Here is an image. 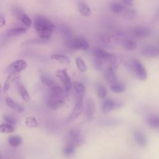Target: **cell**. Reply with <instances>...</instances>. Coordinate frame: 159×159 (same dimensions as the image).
<instances>
[{
	"label": "cell",
	"instance_id": "obj_9",
	"mask_svg": "<svg viewBox=\"0 0 159 159\" xmlns=\"http://www.w3.org/2000/svg\"><path fill=\"white\" fill-rule=\"evenodd\" d=\"M13 16L19 20L27 27H30L32 24L30 18L20 8H16L12 11Z\"/></svg>",
	"mask_w": 159,
	"mask_h": 159
},
{
	"label": "cell",
	"instance_id": "obj_28",
	"mask_svg": "<svg viewBox=\"0 0 159 159\" xmlns=\"http://www.w3.org/2000/svg\"><path fill=\"white\" fill-rule=\"evenodd\" d=\"M76 146L71 143H68L63 148L62 150V152L64 155L69 157L72 155H73L75 153L76 150Z\"/></svg>",
	"mask_w": 159,
	"mask_h": 159
},
{
	"label": "cell",
	"instance_id": "obj_7",
	"mask_svg": "<svg viewBox=\"0 0 159 159\" xmlns=\"http://www.w3.org/2000/svg\"><path fill=\"white\" fill-rule=\"evenodd\" d=\"M27 66V62L24 60H17L11 63L6 69V72L11 73L13 72L20 73L25 70Z\"/></svg>",
	"mask_w": 159,
	"mask_h": 159
},
{
	"label": "cell",
	"instance_id": "obj_6",
	"mask_svg": "<svg viewBox=\"0 0 159 159\" xmlns=\"http://www.w3.org/2000/svg\"><path fill=\"white\" fill-rule=\"evenodd\" d=\"M55 76L63 83L65 91L68 92L71 87V81L66 71L65 70H58L55 73Z\"/></svg>",
	"mask_w": 159,
	"mask_h": 159
},
{
	"label": "cell",
	"instance_id": "obj_18",
	"mask_svg": "<svg viewBox=\"0 0 159 159\" xmlns=\"http://www.w3.org/2000/svg\"><path fill=\"white\" fill-rule=\"evenodd\" d=\"M5 101H6V103L7 105V106H9L10 108H11L12 109H13L18 112L21 113L24 111V107L22 106H20L19 104L16 102L10 97H6Z\"/></svg>",
	"mask_w": 159,
	"mask_h": 159
},
{
	"label": "cell",
	"instance_id": "obj_12",
	"mask_svg": "<svg viewBox=\"0 0 159 159\" xmlns=\"http://www.w3.org/2000/svg\"><path fill=\"white\" fill-rule=\"evenodd\" d=\"M141 54L147 58H155L159 56V48L153 45H146L142 48Z\"/></svg>",
	"mask_w": 159,
	"mask_h": 159
},
{
	"label": "cell",
	"instance_id": "obj_39",
	"mask_svg": "<svg viewBox=\"0 0 159 159\" xmlns=\"http://www.w3.org/2000/svg\"><path fill=\"white\" fill-rule=\"evenodd\" d=\"M6 24V20L4 16H0V28L4 26Z\"/></svg>",
	"mask_w": 159,
	"mask_h": 159
},
{
	"label": "cell",
	"instance_id": "obj_35",
	"mask_svg": "<svg viewBox=\"0 0 159 159\" xmlns=\"http://www.w3.org/2000/svg\"><path fill=\"white\" fill-rule=\"evenodd\" d=\"M25 125L29 128H34L37 126L38 123L35 117H28L25 119Z\"/></svg>",
	"mask_w": 159,
	"mask_h": 159
},
{
	"label": "cell",
	"instance_id": "obj_20",
	"mask_svg": "<svg viewBox=\"0 0 159 159\" xmlns=\"http://www.w3.org/2000/svg\"><path fill=\"white\" fill-rule=\"evenodd\" d=\"M122 47L127 50H129V51H132L135 50L137 47V43L131 39H125L123 40L122 42Z\"/></svg>",
	"mask_w": 159,
	"mask_h": 159
},
{
	"label": "cell",
	"instance_id": "obj_30",
	"mask_svg": "<svg viewBox=\"0 0 159 159\" xmlns=\"http://www.w3.org/2000/svg\"><path fill=\"white\" fill-rule=\"evenodd\" d=\"M125 18H127L129 19H134L137 17V12L132 9L130 8H125L124 11L120 15Z\"/></svg>",
	"mask_w": 159,
	"mask_h": 159
},
{
	"label": "cell",
	"instance_id": "obj_16",
	"mask_svg": "<svg viewBox=\"0 0 159 159\" xmlns=\"http://www.w3.org/2000/svg\"><path fill=\"white\" fill-rule=\"evenodd\" d=\"M20 77V73L18 72H13L9 74L7 78H6L4 84L3 86V91L4 93L7 92L9 90L11 84L14 83L16 80H17Z\"/></svg>",
	"mask_w": 159,
	"mask_h": 159
},
{
	"label": "cell",
	"instance_id": "obj_13",
	"mask_svg": "<svg viewBox=\"0 0 159 159\" xmlns=\"http://www.w3.org/2000/svg\"><path fill=\"white\" fill-rule=\"evenodd\" d=\"M133 137L136 143L141 147H145L148 143V139L145 134L140 130H135L133 132Z\"/></svg>",
	"mask_w": 159,
	"mask_h": 159
},
{
	"label": "cell",
	"instance_id": "obj_38",
	"mask_svg": "<svg viewBox=\"0 0 159 159\" xmlns=\"http://www.w3.org/2000/svg\"><path fill=\"white\" fill-rule=\"evenodd\" d=\"M121 2H122L123 4H124L125 6L129 7H132L134 4V0H121Z\"/></svg>",
	"mask_w": 159,
	"mask_h": 159
},
{
	"label": "cell",
	"instance_id": "obj_10",
	"mask_svg": "<svg viewBox=\"0 0 159 159\" xmlns=\"http://www.w3.org/2000/svg\"><path fill=\"white\" fill-rule=\"evenodd\" d=\"M131 33L137 38L143 39L150 37L152 34V30L146 27H135L131 30Z\"/></svg>",
	"mask_w": 159,
	"mask_h": 159
},
{
	"label": "cell",
	"instance_id": "obj_31",
	"mask_svg": "<svg viewBox=\"0 0 159 159\" xmlns=\"http://www.w3.org/2000/svg\"><path fill=\"white\" fill-rule=\"evenodd\" d=\"M96 91H97V95L100 99H103L107 96V89L106 87L101 83L98 84L96 86Z\"/></svg>",
	"mask_w": 159,
	"mask_h": 159
},
{
	"label": "cell",
	"instance_id": "obj_25",
	"mask_svg": "<svg viewBox=\"0 0 159 159\" xmlns=\"http://www.w3.org/2000/svg\"><path fill=\"white\" fill-rule=\"evenodd\" d=\"M42 83L48 87H53L56 85L54 79L48 75H42L40 77Z\"/></svg>",
	"mask_w": 159,
	"mask_h": 159
},
{
	"label": "cell",
	"instance_id": "obj_29",
	"mask_svg": "<svg viewBox=\"0 0 159 159\" xmlns=\"http://www.w3.org/2000/svg\"><path fill=\"white\" fill-rule=\"evenodd\" d=\"M7 141H8V143L11 146H12L13 147H17L22 143V140L20 136L12 135V136H10L8 138Z\"/></svg>",
	"mask_w": 159,
	"mask_h": 159
},
{
	"label": "cell",
	"instance_id": "obj_32",
	"mask_svg": "<svg viewBox=\"0 0 159 159\" xmlns=\"http://www.w3.org/2000/svg\"><path fill=\"white\" fill-rule=\"evenodd\" d=\"M14 131V127L13 125L7 123H4L0 125V133L10 134Z\"/></svg>",
	"mask_w": 159,
	"mask_h": 159
},
{
	"label": "cell",
	"instance_id": "obj_2",
	"mask_svg": "<svg viewBox=\"0 0 159 159\" xmlns=\"http://www.w3.org/2000/svg\"><path fill=\"white\" fill-rule=\"evenodd\" d=\"M66 93L65 89L60 86L55 85L51 87L47 99V106L53 110L61 107L65 104Z\"/></svg>",
	"mask_w": 159,
	"mask_h": 159
},
{
	"label": "cell",
	"instance_id": "obj_24",
	"mask_svg": "<svg viewBox=\"0 0 159 159\" xmlns=\"http://www.w3.org/2000/svg\"><path fill=\"white\" fill-rule=\"evenodd\" d=\"M26 32V30L24 28L22 27H17V28H12L10 30H9L6 34V35L8 37H12L17 36L23 34H25Z\"/></svg>",
	"mask_w": 159,
	"mask_h": 159
},
{
	"label": "cell",
	"instance_id": "obj_14",
	"mask_svg": "<svg viewBox=\"0 0 159 159\" xmlns=\"http://www.w3.org/2000/svg\"><path fill=\"white\" fill-rule=\"evenodd\" d=\"M83 110V97H78V100L76 102V104L73 107V109L68 117V120H73L78 117Z\"/></svg>",
	"mask_w": 159,
	"mask_h": 159
},
{
	"label": "cell",
	"instance_id": "obj_41",
	"mask_svg": "<svg viewBox=\"0 0 159 159\" xmlns=\"http://www.w3.org/2000/svg\"><path fill=\"white\" fill-rule=\"evenodd\" d=\"M0 159H2V158H1V155H0Z\"/></svg>",
	"mask_w": 159,
	"mask_h": 159
},
{
	"label": "cell",
	"instance_id": "obj_11",
	"mask_svg": "<svg viewBox=\"0 0 159 159\" xmlns=\"http://www.w3.org/2000/svg\"><path fill=\"white\" fill-rule=\"evenodd\" d=\"M95 111H96V106H95V103L93 99L91 98H88L86 101L85 115H86V119L89 121H91L93 119Z\"/></svg>",
	"mask_w": 159,
	"mask_h": 159
},
{
	"label": "cell",
	"instance_id": "obj_8",
	"mask_svg": "<svg viewBox=\"0 0 159 159\" xmlns=\"http://www.w3.org/2000/svg\"><path fill=\"white\" fill-rule=\"evenodd\" d=\"M70 143L74 144L76 147L82 145L84 142V139L80 130L78 128L72 129L69 133Z\"/></svg>",
	"mask_w": 159,
	"mask_h": 159
},
{
	"label": "cell",
	"instance_id": "obj_40",
	"mask_svg": "<svg viewBox=\"0 0 159 159\" xmlns=\"http://www.w3.org/2000/svg\"><path fill=\"white\" fill-rule=\"evenodd\" d=\"M155 17L156 18H157V19H159V7L158 8V9H157V11H156Z\"/></svg>",
	"mask_w": 159,
	"mask_h": 159
},
{
	"label": "cell",
	"instance_id": "obj_27",
	"mask_svg": "<svg viewBox=\"0 0 159 159\" xmlns=\"http://www.w3.org/2000/svg\"><path fill=\"white\" fill-rule=\"evenodd\" d=\"M73 86L78 97H83L85 93V87L83 83L80 81H75L73 83Z\"/></svg>",
	"mask_w": 159,
	"mask_h": 159
},
{
	"label": "cell",
	"instance_id": "obj_36",
	"mask_svg": "<svg viewBox=\"0 0 159 159\" xmlns=\"http://www.w3.org/2000/svg\"><path fill=\"white\" fill-rule=\"evenodd\" d=\"M3 119L6 121V123H7L10 125H15L17 122L16 119L14 117H12L9 115H4L3 116Z\"/></svg>",
	"mask_w": 159,
	"mask_h": 159
},
{
	"label": "cell",
	"instance_id": "obj_21",
	"mask_svg": "<svg viewBox=\"0 0 159 159\" xmlns=\"http://www.w3.org/2000/svg\"><path fill=\"white\" fill-rule=\"evenodd\" d=\"M110 89L114 93H122L125 90V86L124 84L121 82L117 81L114 83L111 84L109 86Z\"/></svg>",
	"mask_w": 159,
	"mask_h": 159
},
{
	"label": "cell",
	"instance_id": "obj_3",
	"mask_svg": "<svg viewBox=\"0 0 159 159\" xmlns=\"http://www.w3.org/2000/svg\"><path fill=\"white\" fill-rule=\"evenodd\" d=\"M66 46L68 47L80 50H86L89 48L88 40L82 37H76L68 39L66 42Z\"/></svg>",
	"mask_w": 159,
	"mask_h": 159
},
{
	"label": "cell",
	"instance_id": "obj_26",
	"mask_svg": "<svg viewBox=\"0 0 159 159\" xmlns=\"http://www.w3.org/2000/svg\"><path fill=\"white\" fill-rule=\"evenodd\" d=\"M51 58L59 61L61 63L63 64H65V65H68L70 64V59L65 55H61V54H52L51 55Z\"/></svg>",
	"mask_w": 159,
	"mask_h": 159
},
{
	"label": "cell",
	"instance_id": "obj_15",
	"mask_svg": "<svg viewBox=\"0 0 159 159\" xmlns=\"http://www.w3.org/2000/svg\"><path fill=\"white\" fill-rule=\"evenodd\" d=\"M116 70V68L110 65H109L104 70L105 79L110 84L118 81Z\"/></svg>",
	"mask_w": 159,
	"mask_h": 159
},
{
	"label": "cell",
	"instance_id": "obj_22",
	"mask_svg": "<svg viewBox=\"0 0 159 159\" xmlns=\"http://www.w3.org/2000/svg\"><path fill=\"white\" fill-rule=\"evenodd\" d=\"M17 90H18V92H19L20 96H21V98H22V99L24 101H29L30 96H29V93L23 84L20 83H19L17 84Z\"/></svg>",
	"mask_w": 159,
	"mask_h": 159
},
{
	"label": "cell",
	"instance_id": "obj_33",
	"mask_svg": "<svg viewBox=\"0 0 159 159\" xmlns=\"http://www.w3.org/2000/svg\"><path fill=\"white\" fill-rule=\"evenodd\" d=\"M76 65L78 70L82 72H84L87 70L86 65L84 61V60L81 57H77L75 59Z\"/></svg>",
	"mask_w": 159,
	"mask_h": 159
},
{
	"label": "cell",
	"instance_id": "obj_1",
	"mask_svg": "<svg viewBox=\"0 0 159 159\" xmlns=\"http://www.w3.org/2000/svg\"><path fill=\"white\" fill-rule=\"evenodd\" d=\"M34 27L38 36L42 40H48L53 33L55 26L47 17L39 16L34 20Z\"/></svg>",
	"mask_w": 159,
	"mask_h": 159
},
{
	"label": "cell",
	"instance_id": "obj_19",
	"mask_svg": "<svg viewBox=\"0 0 159 159\" xmlns=\"http://www.w3.org/2000/svg\"><path fill=\"white\" fill-rule=\"evenodd\" d=\"M110 8L113 13L118 15H121L125 9V7L122 4L116 1L112 2L111 4Z\"/></svg>",
	"mask_w": 159,
	"mask_h": 159
},
{
	"label": "cell",
	"instance_id": "obj_5",
	"mask_svg": "<svg viewBox=\"0 0 159 159\" xmlns=\"http://www.w3.org/2000/svg\"><path fill=\"white\" fill-rule=\"evenodd\" d=\"M132 68L136 76L142 81H145L147 78V71L143 64L138 60L134 59L132 61Z\"/></svg>",
	"mask_w": 159,
	"mask_h": 159
},
{
	"label": "cell",
	"instance_id": "obj_34",
	"mask_svg": "<svg viewBox=\"0 0 159 159\" xmlns=\"http://www.w3.org/2000/svg\"><path fill=\"white\" fill-rule=\"evenodd\" d=\"M120 123V120L118 119H105L102 120L101 124L107 126H115L119 125Z\"/></svg>",
	"mask_w": 159,
	"mask_h": 159
},
{
	"label": "cell",
	"instance_id": "obj_37",
	"mask_svg": "<svg viewBox=\"0 0 159 159\" xmlns=\"http://www.w3.org/2000/svg\"><path fill=\"white\" fill-rule=\"evenodd\" d=\"M103 62H104L103 61L96 58V60L94 61V66H95V68L99 71L102 70L103 69V65H104Z\"/></svg>",
	"mask_w": 159,
	"mask_h": 159
},
{
	"label": "cell",
	"instance_id": "obj_4",
	"mask_svg": "<svg viewBox=\"0 0 159 159\" xmlns=\"http://www.w3.org/2000/svg\"><path fill=\"white\" fill-rule=\"evenodd\" d=\"M123 105L124 102L122 101L106 99L102 103V111L104 113H108L112 111L120 109Z\"/></svg>",
	"mask_w": 159,
	"mask_h": 159
},
{
	"label": "cell",
	"instance_id": "obj_23",
	"mask_svg": "<svg viewBox=\"0 0 159 159\" xmlns=\"http://www.w3.org/2000/svg\"><path fill=\"white\" fill-rule=\"evenodd\" d=\"M79 11L84 16H89L91 13L90 7L84 2H80L78 4Z\"/></svg>",
	"mask_w": 159,
	"mask_h": 159
},
{
	"label": "cell",
	"instance_id": "obj_17",
	"mask_svg": "<svg viewBox=\"0 0 159 159\" xmlns=\"http://www.w3.org/2000/svg\"><path fill=\"white\" fill-rule=\"evenodd\" d=\"M147 124L152 128L159 129V114H152L147 118Z\"/></svg>",
	"mask_w": 159,
	"mask_h": 159
}]
</instances>
